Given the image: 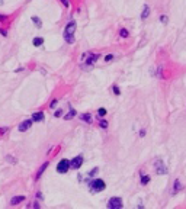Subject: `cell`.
<instances>
[{"mask_svg": "<svg viewBox=\"0 0 186 209\" xmlns=\"http://www.w3.org/2000/svg\"><path fill=\"white\" fill-rule=\"evenodd\" d=\"M74 32H76V22H68L67 26L64 28V39H66V42L68 44H73L74 41Z\"/></svg>", "mask_w": 186, "mask_h": 209, "instance_id": "cell-1", "label": "cell"}, {"mask_svg": "<svg viewBox=\"0 0 186 209\" xmlns=\"http://www.w3.org/2000/svg\"><path fill=\"white\" fill-rule=\"evenodd\" d=\"M89 187H90L93 193H99V192H103L106 189V184H105V182L102 179H95L93 182L89 183Z\"/></svg>", "mask_w": 186, "mask_h": 209, "instance_id": "cell-2", "label": "cell"}, {"mask_svg": "<svg viewBox=\"0 0 186 209\" xmlns=\"http://www.w3.org/2000/svg\"><path fill=\"white\" fill-rule=\"evenodd\" d=\"M122 199L118 197V196H115V197H111L109 199V202H108V208L109 209H121L122 208Z\"/></svg>", "mask_w": 186, "mask_h": 209, "instance_id": "cell-3", "label": "cell"}, {"mask_svg": "<svg viewBox=\"0 0 186 209\" xmlns=\"http://www.w3.org/2000/svg\"><path fill=\"white\" fill-rule=\"evenodd\" d=\"M68 170H70V161H68V160H66V158H64V160H61L60 163L57 164V171H58L60 174H66Z\"/></svg>", "mask_w": 186, "mask_h": 209, "instance_id": "cell-4", "label": "cell"}, {"mask_svg": "<svg viewBox=\"0 0 186 209\" xmlns=\"http://www.w3.org/2000/svg\"><path fill=\"white\" fill-rule=\"evenodd\" d=\"M154 169H156V171H157V174H160V176L167 174V167L161 160H156V163H154Z\"/></svg>", "mask_w": 186, "mask_h": 209, "instance_id": "cell-5", "label": "cell"}, {"mask_svg": "<svg viewBox=\"0 0 186 209\" xmlns=\"http://www.w3.org/2000/svg\"><path fill=\"white\" fill-rule=\"evenodd\" d=\"M87 57H89V58H86V65H83V68H90V67L100 58V55L92 54V52H87Z\"/></svg>", "mask_w": 186, "mask_h": 209, "instance_id": "cell-6", "label": "cell"}, {"mask_svg": "<svg viewBox=\"0 0 186 209\" xmlns=\"http://www.w3.org/2000/svg\"><path fill=\"white\" fill-rule=\"evenodd\" d=\"M83 161H84V158H83V156H77L74 157L73 160L70 161V167H73V169H80L81 167V164H83Z\"/></svg>", "mask_w": 186, "mask_h": 209, "instance_id": "cell-7", "label": "cell"}, {"mask_svg": "<svg viewBox=\"0 0 186 209\" xmlns=\"http://www.w3.org/2000/svg\"><path fill=\"white\" fill-rule=\"evenodd\" d=\"M32 122H33L32 119H25L23 122H20V125L18 126V128H19L20 132H26V131L32 126Z\"/></svg>", "mask_w": 186, "mask_h": 209, "instance_id": "cell-8", "label": "cell"}, {"mask_svg": "<svg viewBox=\"0 0 186 209\" xmlns=\"http://www.w3.org/2000/svg\"><path fill=\"white\" fill-rule=\"evenodd\" d=\"M23 200H25V196H22V195H19V196H13V197L10 199V205H18V203L23 202Z\"/></svg>", "mask_w": 186, "mask_h": 209, "instance_id": "cell-9", "label": "cell"}, {"mask_svg": "<svg viewBox=\"0 0 186 209\" xmlns=\"http://www.w3.org/2000/svg\"><path fill=\"white\" fill-rule=\"evenodd\" d=\"M32 121H33V122L44 121V112H35V113L32 115Z\"/></svg>", "mask_w": 186, "mask_h": 209, "instance_id": "cell-10", "label": "cell"}, {"mask_svg": "<svg viewBox=\"0 0 186 209\" xmlns=\"http://www.w3.org/2000/svg\"><path fill=\"white\" fill-rule=\"evenodd\" d=\"M148 15H150V7H148V5H144L143 13H141V20H146L148 18Z\"/></svg>", "mask_w": 186, "mask_h": 209, "instance_id": "cell-11", "label": "cell"}, {"mask_svg": "<svg viewBox=\"0 0 186 209\" xmlns=\"http://www.w3.org/2000/svg\"><path fill=\"white\" fill-rule=\"evenodd\" d=\"M180 189H182V183H180V180H174V184H173L172 193H173V195H176V193H179Z\"/></svg>", "mask_w": 186, "mask_h": 209, "instance_id": "cell-12", "label": "cell"}, {"mask_svg": "<svg viewBox=\"0 0 186 209\" xmlns=\"http://www.w3.org/2000/svg\"><path fill=\"white\" fill-rule=\"evenodd\" d=\"M80 119L87 122V124H92V115H90V113H81V115H80Z\"/></svg>", "mask_w": 186, "mask_h": 209, "instance_id": "cell-13", "label": "cell"}, {"mask_svg": "<svg viewBox=\"0 0 186 209\" xmlns=\"http://www.w3.org/2000/svg\"><path fill=\"white\" fill-rule=\"evenodd\" d=\"M74 116H76V111L73 109V106L70 104V112H68V113H67L66 116H64V119H67V121H70V119H73Z\"/></svg>", "mask_w": 186, "mask_h": 209, "instance_id": "cell-14", "label": "cell"}, {"mask_svg": "<svg viewBox=\"0 0 186 209\" xmlns=\"http://www.w3.org/2000/svg\"><path fill=\"white\" fill-rule=\"evenodd\" d=\"M46 167H48V163H44V164H42V167H41V169L38 170V173H36V176H35V180H38V179H40V177L42 176V173L45 171Z\"/></svg>", "mask_w": 186, "mask_h": 209, "instance_id": "cell-15", "label": "cell"}, {"mask_svg": "<svg viewBox=\"0 0 186 209\" xmlns=\"http://www.w3.org/2000/svg\"><path fill=\"white\" fill-rule=\"evenodd\" d=\"M32 44H33V46H41L42 44H44V38H41V36H36V38H33Z\"/></svg>", "mask_w": 186, "mask_h": 209, "instance_id": "cell-16", "label": "cell"}, {"mask_svg": "<svg viewBox=\"0 0 186 209\" xmlns=\"http://www.w3.org/2000/svg\"><path fill=\"white\" fill-rule=\"evenodd\" d=\"M148 183H150V176H147V174H144V173H141V184L146 186V184H148Z\"/></svg>", "mask_w": 186, "mask_h": 209, "instance_id": "cell-17", "label": "cell"}, {"mask_svg": "<svg viewBox=\"0 0 186 209\" xmlns=\"http://www.w3.org/2000/svg\"><path fill=\"white\" fill-rule=\"evenodd\" d=\"M32 22L35 23L36 28H41V26H42V20H41L38 16H32Z\"/></svg>", "mask_w": 186, "mask_h": 209, "instance_id": "cell-18", "label": "cell"}, {"mask_svg": "<svg viewBox=\"0 0 186 209\" xmlns=\"http://www.w3.org/2000/svg\"><path fill=\"white\" fill-rule=\"evenodd\" d=\"M119 36L121 38H128V36H129V32L126 31L125 28H122V29L119 31Z\"/></svg>", "mask_w": 186, "mask_h": 209, "instance_id": "cell-19", "label": "cell"}, {"mask_svg": "<svg viewBox=\"0 0 186 209\" xmlns=\"http://www.w3.org/2000/svg\"><path fill=\"white\" fill-rule=\"evenodd\" d=\"M6 161H9L10 164H16V163H18V160H16L15 157H12V156H6Z\"/></svg>", "mask_w": 186, "mask_h": 209, "instance_id": "cell-20", "label": "cell"}, {"mask_svg": "<svg viewBox=\"0 0 186 209\" xmlns=\"http://www.w3.org/2000/svg\"><path fill=\"white\" fill-rule=\"evenodd\" d=\"M99 126H100V128H103V129H106V128H108V121H105V119H100V121H99Z\"/></svg>", "mask_w": 186, "mask_h": 209, "instance_id": "cell-21", "label": "cell"}, {"mask_svg": "<svg viewBox=\"0 0 186 209\" xmlns=\"http://www.w3.org/2000/svg\"><path fill=\"white\" fill-rule=\"evenodd\" d=\"M106 115V109H103V108H100L99 111H98V118H103Z\"/></svg>", "mask_w": 186, "mask_h": 209, "instance_id": "cell-22", "label": "cell"}, {"mask_svg": "<svg viewBox=\"0 0 186 209\" xmlns=\"http://www.w3.org/2000/svg\"><path fill=\"white\" fill-rule=\"evenodd\" d=\"M112 90H113V93H115V94H116V96H119V94H121V90H119V87H118V86H116V84H115V86H113V87H112Z\"/></svg>", "mask_w": 186, "mask_h": 209, "instance_id": "cell-23", "label": "cell"}, {"mask_svg": "<svg viewBox=\"0 0 186 209\" xmlns=\"http://www.w3.org/2000/svg\"><path fill=\"white\" fill-rule=\"evenodd\" d=\"M98 171H99V169H98V167H95V169H93L92 171H90V173L87 174V177H93L95 174H96V173H98Z\"/></svg>", "mask_w": 186, "mask_h": 209, "instance_id": "cell-24", "label": "cell"}, {"mask_svg": "<svg viewBox=\"0 0 186 209\" xmlns=\"http://www.w3.org/2000/svg\"><path fill=\"white\" fill-rule=\"evenodd\" d=\"M167 20H169V18H167L166 15H161V16H160V22H161V23H167Z\"/></svg>", "mask_w": 186, "mask_h": 209, "instance_id": "cell-25", "label": "cell"}, {"mask_svg": "<svg viewBox=\"0 0 186 209\" xmlns=\"http://www.w3.org/2000/svg\"><path fill=\"white\" fill-rule=\"evenodd\" d=\"M55 106H57V99H54V100H51V103H50V108H51V109H54Z\"/></svg>", "mask_w": 186, "mask_h": 209, "instance_id": "cell-26", "label": "cell"}, {"mask_svg": "<svg viewBox=\"0 0 186 209\" xmlns=\"http://www.w3.org/2000/svg\"><path fill=\"white\" fill-rule=\"evenodd\" d=\"M112 60H113V55H112V54H109V55H106V57H105V61H106V63L112 61Z\"/></svg>", "mask_w": 186, "mask_h": 209, "instance_id": "cell-27", "label": "cell"}, {"mask_svg": "<svg viewBox=\"0 0 186 209\" xmlns=\"http://www.w3.org/2000/svg\"><path fill=\"white\" fill-rule=\"evenodd\" d=\"M61 115H63V111H61V109H58V111L55 112V115H54V116H55V118H60Z\"/></svg>", "mask_w": 186, "mask_h": 209, "instance_id": "cell-28", "label": "cell"}, {"mask_svg": "<svg viewBox=\"0 0 186 209\" xmlns=\"http://www.w3.org/2000/svg\"><path fill=\"white\" fill-rule=\"evenodd\" d=\"M36 199H40V200H42V199H44V196H42V193H41V192H38V193H36Z\"/></svg>", "mask_w": 186, "mask_h": 209, "instance_id": "cell-29", "label": "cell"}, {"mask_svg": "<svg viewBox=\"0 0 186 209\" xmlns=\"http://www.w3.org/2000/svg\"><path fill=\"white\" fill-rule=\"evenodd\" d=\"M0 20H2V22H5V20H7V16H3V15H0Z\"/></svg>", "mask_w": 186, "mask_h": 209, "instance_id": "cell-30", "label": "cell"}, {"mask_svg": "<svg viewBox=\"0 0 186 209\" xmlns=\"http://www.w3.org/2000/svg\"><path fill=\"white\" fill-rule=\"evenodd\" d=\"M146 135V129H141L140 131V137H144Z\"/></svg>", "mask_w": 186, "mask_h": 209, "instance_id": "cell-31", "label": "cell"}, {"mask_svg": "<svg viewBox=\"0 0 186 209\" xmlns=\"http://www.w3.org/2000/svg\"><path fill=\"white\" fill-rule=\"evenodd\" d=\"M0 33H2L3 36H6V35H7V32H6V31H5V29H0Z\"/></svg>", "mask_w": 186, "mask_h": 209, "instance_id": "cell-32", "label": "cell"}, {"mask_svg": "<svg viewBox=\"0 0 186 209\" xmlns=\"http://www.w3.org/2000/svg\"><path fill=\"white\" fill-rule=\"evenodd\" d=\"M61 3H63L66 7H68V2H67V0H61Z\"/></svg>", "mask_w": 186, "mask_h": 209, "instance_id": "cell-33", "label": "cell"}]
</instances>
